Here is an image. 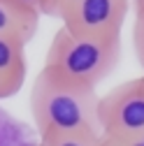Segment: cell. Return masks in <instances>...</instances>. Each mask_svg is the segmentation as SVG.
<instances>
[{
	"label": "cell",
	"instance_id": "6da1fadb",
	"mask_svg": "<svg viewBox=\"0 0 144 146\" xmlns=\"http://www.w3.org/2000/svg\"><path fill=\"white\" fill-rule=\"evenodd\" d=\"M98 104L95 88L67 84L44 67L33 79L28 107L40 139L67 132H100Z\"/></svg>",
	"mask_w": 144,
	"mask_h": 146
},
{
	"label": "cell",
	"instance_id": "7a4b0ae2",
	"mask_svg": "<svg viewBox=\"0 0 144 146\" xmlns=\"http://www.w3.org/2000/svg\"><path fill=\"white\" fill-rule=\"evenodd\" d=\"M119 60L121 40L81 37L61 26L47 49L44 70L67 84L98 88V84L114 72Z\"/></svg>",
	"mask_w": 144,
	"mask_h": 146
},
{
	"label": "cell",
	"instance_id": "3957f363",
	"mask_svg": "<svg viewBox=\"0 0 144 146\" xmlns=\"http://www.w3.org/2000/svg\"><path fill=\"white\" fill-rule=\"evenodd\" d=\"M98 123L102 139L116 144H125L144 132V74L100 95Z\"/></svg>",
	"mask_w": 144,
	"mask_h": 146
},
{
	"label": "cell",
	"instance_id": "277c9868",
	"mask_svg": "<svg viewBox=\"0 0 144 146\" xmlns=\"http://www.w3.org/2000/svg\"><path fill=\"white\" fill-rule=\"evenodd\" d=\"M128 12L130 0H81L61 19V26L81 37L121 40Z\"/></svg>",
	"mask_w": 144,
	"mask_h": 146
},
{
	"label": "cell",
	"instance_id": "5b68a950",
	"mask_svg": "<svg viewBox=\"0 0 144 146\" xmlns=\"http://www.w3.org/2000/svg\"><path fill=\"white\" fill-rule=\"evenodd\" d=\"M26 42L14 35H0V84L5 95L14 98L26 81Z\"/></svg>",
	"mask_w": 144,
	"mask_h": 146
},
{
	"label": "cell",
	"instance_id": "8992f818",
	"mask_svg": "<svg viewBox=\"0 0 144 146\" xmlns=\"http://www.w3.org/2000/svg\"><path fill=\"white\" fill-rule=\"evenodd\" d=\"M37 28L40 14L26 12L12 0H0V35H14L28 44L37 35Z\"/></svg>",
	"mask_w": 144,
	"mask_h": 146
},
{
	"label": "cell",
	"instance_id": "52a82bcc",
	"mask_svg": "<svg viewBox=\"0 0 144 146\" xmlns=\"http://www.w3.org/2000/svg\"><path fill=\"white\" fill-rule=\"evenodd\" d=\"M37 146H102L100 132H67L40 139Z\"/></svg>",
	"mask_w": 144,
	"mask_h": 146
},
{
	"label": "cell",
	"instance_id": "ba28073f",
	"mask_svg": "<svg viewBox=\"0 0 144 146\" xmlns=\"http://www.w3.org/2000/svg\"><path fill=\"white\" fill-rule=\"evenodd\" d=\"M133 46L137 53V60L144 70V9H135V23H133Z\"/></svg>",
	"mask_w": 144,
	"mask_h": 146
},
{
	"label": "cell",
	"instance_id": "9c48e42d",
	"mask_svg": "<svg viewBox=\"0 0 144 146\" xmlns=\"http://www.w3.org/2000/svg\"><path fill=\"white\" fill-rule=\"evenodd\" d=\"M77 3H81V0H47V3H44V16L63 19Z\"/></svg>",
	"mask_w": 144,
	"mask_h": 146
},
{
	"label": "cell",
	"instance_id": "30bf717a",
	"mask_svg": "<svg viewBox=\"0 0 144 146\" xmlns=\"http://www.w3.org/2000/svg\"><path fill=\"white\" fill-rule=\"evenodd\" d=\"M14 5H19L21 9H26V12H33V14H44V3L47 0H12Z\"/></svg>",
	"mask_w": 144,
	"mask_h": 146
},
{
	"label": "cell",
	"instance_id": "8fae6325",
	"mask_svg": "<svg viewBox=\"0 0 144 146\" xmlns=\"http://www.w3.org/2000/svg\"><path fill=\"white\" fill-rule=\"evenodd\" d=\"M123 146H144V132L142 135H137L135 139H130V141H125Z\"/></svg>",
	"mask_w": 144,
	"mask_h": 146
},
{
	"label": "cell",
	"instance_id": "7c38bea8",
	"mask_svg": "<svg viewBox=\"0 0 144 146\" xmlns=\"http://www.w3.org/2000/svg\"><path fill=\"white\" fill-rule=\"evenodd\" d=\"M135 3V9H144V0H133Z\"/></svg>",
	"mask_w": 144,
	"mask_h": 146
},
{
	"label": "cell",
	"instance_id": "4fadbf2b",
	"mask_svg": "<svg viewBox=\"0 0 144 146\" xmlns=\"http://www.w3.org/2000/svg\"><path fill=\"white\" fill-rule=\"evenodd\" d=\"M102 146H123V144H116V141H107V139H102Z\"/></svg>",
	"mask_w": 144,
	"mask_h": 146
},
{
	"label": "cell",
	"instance_id": "5bb4252c",
	"mask_svg": "<svg viewBox=\"0 0 144 146\" xmlns=\"http://www.w3.org/2000/svg\"><path fill=\"white\" fill-rule=\"evenodd\" d=\"M0 100H7V95H5V88H3V84H0Z\"/></svg>",
	"mask_w": 144,
	"mask_h": 146
}]
</instances>
